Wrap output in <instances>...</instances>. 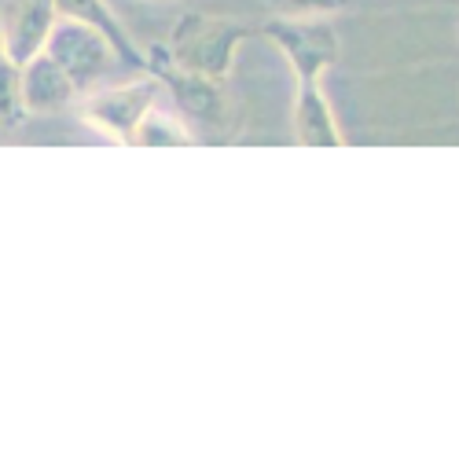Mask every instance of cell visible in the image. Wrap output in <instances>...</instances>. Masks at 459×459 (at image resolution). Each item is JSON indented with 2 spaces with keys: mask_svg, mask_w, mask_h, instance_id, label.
I'll list each match as a JSON object with an SVG mask.
<instances>
[{
  "mask_svg": "<svg viewBox=\"0 0 459 459\" xmlns=\"http://www.w3.org/2000/svg\"><path fill=\"white\" fill-rule=\"evenodd\" d=\"M250 37V30L236 19L206 15V12H184L169 37V59L210 82H224L236 66V52Z\"/></svg>",
  "mask_w": 459,
  "mask_h": 459,
  "instance_id": "obj_1",
  "label": "cell"
},
{
  "mask_svg": "<svg viewBox=\"0 0 459 459\" xmlns=\"http://www.w3.org/2000/svg\"><path fill=\"white\" fill-rule=\"evenodd\" d=\"M45 52L59 63V70L74 82L78 96L100 89L107 82V74L122 66L100 30H92V26L78 22V19H66V15L56 19Z\"/></svg>",
  "mask_w": 459,
  "mask_h": 459,
  "instance_id": "obj_2",
  "label": "cell"
},
{
  "mask_svg": "<svg viewBox=\"0 0 459 459\" xmlns=\"http://www.w3.org/2000/svg\"><path fill=\"white\" fill-rule=\"evenodd\" d=\"M159 92H162V85L151 78V74H143V78H136L129 85H100L82 96L78 114H82V122H89L107 140L129 147L136 126L143 122V114L159 103Z\"/></svg>",
  "mask_w": 459,
  "mask_h": 459,
  "instance_id": "obj_3",
  "label": "cell"
},
{
  "mask_svg": "<svg viewBox=\"0 0 459 459\" xmlns=\"http://www.w3.org/2000/svg\"><path fill=\"white\" fill-rule=\"evenodd\" d=\"M261 33L287 56L298 85H316L338 59V33L324 19H298L276 15L261 26Z\"/></svg>",
  "mask_w": 459,
  "mask_h": 459,
  "instance_id": "obj_4",
  "label": "cell"
},
{
  "mask_svg": "<svg viewBox=\"0 0 459 459\" xmlns=\"http://www.w3.org/2000/svg\"><path fill=\"white\" fill-rule=\"evenodd\" d=\"M143 59H147L143 74H151V78H155L162 89H169L177 96L180 110H187L191 118L210 122V126H221L224 122V89H221V82H210V78H199V74L180 70L169 59V48L166 45L147 48Z\"/></svg>",
  "mask_w": 459,
  "mask_h": 459,
  "instance_id": "obj_5",
  "label": "cell"
},
{
  "mask_svg": "<svg viewBox=\"0 0 459 459\" xmlns=\"http://www.w3.org/2000/svg\"><path fill=\"white\" fill-rule=\"evenodd\" d=\"M59 12L56 0H4L0 8V41H4V56L12 63H30L41 56Z\"/></svg>",
  "mask_w": 459,
  "mask_h": 459,
  "instance_id": "obj_6",
  "label": "cell"
},
{
  "mask_svg": "<svg viewBox=\"0 0 459 459\" xmlns=\"http://www.w3.org/2000/svg\"><path fill=\"white\" fill-rule=\"evenodd\" d=\"M56 12L66 15V19H78L92 30H100L107 37V45L114 48V56H118L122 70H133V74H143L147 59H143V48L133 41V33L122 26L118 12H114L107 0H56Z\"/></svg>",
  "mask_w": 459,
  "mask_h": 459,
  "instance_id": "obj_7",
  "label": "cell"
},
{
  "mask_svg": "<svg viewBox=\"0 0 459 459\" xmlns=\"http://www.w3.org/2000/svg\"><path fill=\"white\" fill-rule=\"evenodd\" d=\"M78 100H82L78 89H74V82L59 70V63L48 52L22 63V103H26V114H59V110H70Z\"/></svg>",
  "mask_w": 459,
  "mask_h": 459,
  "instance_id": "obj_8",
  "label": "cell"
},
{
  "mask_svg": "<svg viewBox=\"0 0 459 459\" xmlns=\"http://www.w3.org/2000/svg\"><path fill=\"white\" fill-rule=\"evenodd\" d=\"M294 140L309 151H334L346 147V136L338 129V118L331 110V100L324 85H298L294 96Z\"/></svg>",
  "mask_w": 459,
  "mask_h": 459,
  "instance_id": "obj_9",
  "label": "cell"
},
{
  "mask_svg": "<svg viewBox=\"0 0 459 459\" xmlns=\"http://www.w3.org/2000/svg\"><path fill=\"white\" fill-rule=\"evenodd\" d=\"M199 140L191 136V129L169 110H159V103L143 114V122L133 133L129 147H195Z\"/></svg>",
  "mask_w": 459,
  "mask_h": 459,
  "instance_id": "obj_10",
  "label": "cell"
},
{
  "mask_svg": "<svg viewBox=\"0 0 459 459\" xmlns=\"http://www.w3.org/2000/svg\"><path fill=\"white\" fill-rule=\"evenodd\" d=\"M26 118V103H22V66L12 63L8 56L0 59V126L15 129Z\"/></svg>",
  "mask_w": 459,
  "mask_h": 459,
  "instance_id": "obj_11",
  "label": "cell"
},
{
  "mask_svg": "<svg viewBox=\"0 0 459 459\" xmlns=\"http://www.w3.org/2000/svg\"><path fill=\"white\" fill-rule=\"evenodd\" d=\"M273 8L298 15V19H316V15H331V12L350 8V0H273Z\"/></svg>",
  "mask_w": 459,
  "mask_h": 459,
  "instance_id": "obj_12",
  "label": "cell"
},
{
  "mask_svg": "<svg viewBox=\"0 0 459 459\" xmlns=\"http://www.w3.org/2000/svg\"><path fill=\"white\" fill-rule=\"evenodd\" d=\"M0 59H4V41H0Z\"/></svg>",
  "mask_w": 459,
  "mask_h": 459,
  "instance_id": "obj_13",
  "label": "cell"
}]
</instances>
